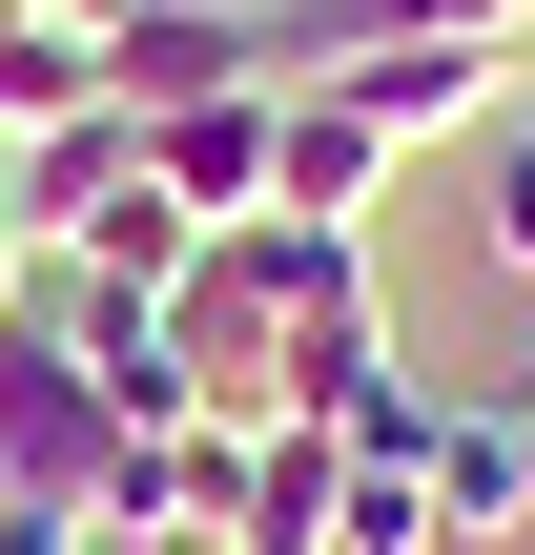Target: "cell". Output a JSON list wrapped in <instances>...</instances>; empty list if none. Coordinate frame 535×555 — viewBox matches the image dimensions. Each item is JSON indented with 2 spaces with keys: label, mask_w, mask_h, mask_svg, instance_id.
<instances>
[{
  "label": "cell",
  "mask_w": 535,
  "mask_h": 555,
  "mask_svg": "<svg viewBox=\"0 0 535 555\" xmlns=\"http://www.w3.org/2000/svg\"><path fill=\"white\" fill-rule=\"evenodd\" d=\"M165 391L206 433H289V412H371L392 391V288H371V227H206L186 288H165Z\"/></svg>",
  "instance_id": "obj_1"
},
{
  "label": "cell",
  "mask_w": 535,
  "mask_h": 555,
  "mask_svg": "<svg viewBox=\"0 0 535 555\" xmlns=\"http://www.w3.org/2000/svg\"><path fill=\"white\" fill-rule=\"evenodd\" d=\"M0 494H21V515H82V535L124 515V391H103L41 309L0 330Z\"/></svg>",
  "instance_id": "obj_2"
},
{
  "label": "cell",
  "mask_w": 535,
  "mask_h": 555,
  "mask_svg": "<svg viewBox=\"0 0 535 555\" xmlns=\"http://www.w3.org/2000/svg\"><path fill=\"white\" fill-rule=\"evenodd\" d=\"M351 433V515H330V555H454V494H433V433H454V391H371V412H330Z\"/></svg>",
  "instance_id": "obj_3"
},
{
  "label": "cell",
  "mask_w": 535,
  "mask_h": 555,
  "mask_svg": "<svg viewBox=\"0 0 535 555\" xmlns=\"http://www.w3.org/2000/svg\"><path fill=\"white\" fill-rule=\"evenodd\" d=\"M144 165H165V206H186V227H268V206H289V82L165 103V124H144Z\"/></svg>",
  "instance_id": "obj_4"
},
{
  "label": "cell",
  "mask_w": 535,
  "mask_h": 555,
  "mask_svg": "<svg viewBox=\"0 0 535 555\" xmlns=\"http://www.w3.org/2000/svg\"><path fill=\"white\" fill-rule=\"evenodd\" d=\"M103 82H124V124H165V103H227V82H289V62H268V0H124Z\"/></svg>",
  "instance_id": "obj_5"
},
{
  "label": "cell",
  "mask_w": 535,
  "mask_h": 555,
  "mask_svg": "<svg viewBox=\"0 0 535 555\" xmlns=\"http://www.w3.org/2000/svg\"><path fill=\"white\" fill-rule=\"evenodd\" d=\"M392 41H495V62H535V0H268V62L289 82L392 62Z\"/></svg>",
  "instance_id": "obj_6"
},
{
  "label": "cell",
  "mask_w": 535,
  "mask_h": 555,
  "mask_svg": "<svg viewBox=\"0 0 535 555\" xmlns=\"http://www.w3.org/2000/svg\"><path fill=\"white\" fill-rule=\"evenodd\" d=\"M330 515H351V433H330V412L247 433V515H227V555H330Z\"/></svg>",
  "instance_id": "obj_7"
},
{
  "label": "cell",
  "mask_w": 535,
  "mask_h": 555,
  "mask_svg": "<svg viewBox=\"0 0 535 555\" xmlns=\"http://www.w3.org/2000/svg\"><path fill=\"white\" fill-rule=\"evenodd\" d=\"M124 82H103V41L82 21H41V0H0V165L21 144H62V124H103Z\"/></svg>",
  "instance_id": "obj_8"
},
{
  "label": "cell",
  "mask_w": 535,
  "mask_h": 555,
  "mask_svg": "<svg viewBox=\"0 0 535 555\" xmlns=\"http://www.w3.org/2000/svg\"><path fill=\"white\" fill-rule=\"evenodd\" d=\"M124 515H165V535H227V515H247V433H206V412L124 433Z\"/></svg>",
  "instance_id": "obj_9"
},
{
  "label": "cell",
  "mask_w": 535,
  "mask_h": 555,
  "mask_svg": "<svg viewBox=\"0 0 535 555\" xmlns=\"http://www.w3.org/2000/svg\"><path fill=\"white\" fill-rule=\"evenodd\" d=\"M433 494H454V555L535 515V474H515V433H495V412H454V433H433Z\"/></svg>",
  "instance_id": "obj_10"
},
{
  "label": "cell",
  "mask_w": 535,
  "mask_h": 555,
  "mask_svg": "<svg viewBox=\"0 0 535 555\" xmlns=\"http://www.w3.org/2000/svg\"><path fill=\"white\" fill-rule=\"evenodd\" d=\"M474 268H515V288H535V103L495 124V165H474Z\"/></svg>",
  "instance_id": "obj_11"
},
{
  "label": "cell",
  "mask_w": 535,
  "mask_h": 555,
  "mask_svg": "<svg viewBox=\"0 0 535 555\" xmlns=\"http://www.w3.org/2000/svg\"><path fill=\"white\" fill-rule=\"evenodd\" d=\"M41 309V227H21V185H0V330Z\"/></svg>",
  "instance_id": "obj_12"
},
{
  "label": "cell",
  "mask_w": 535,
  "mask_h": 555,
  "mask_svg": "<svg viewBox=\"0 0 535 555\" xmlns=\"http://www.w3.org/2000/svg\"><path fill=\"white\" fill-rule=\"evenodd\" d=\"M82 555H227V535H165V515H103Z\"/></svg>",
  "instance_id": "obj_13"
},
{
  "label": "cell",
  "mask_w": 535,
  "mask_h": 555,
  "mask_svg": "<svg viewBox=\"0 0 535 555\" xmlns=\"http://www.w3.org/2000/svg\"><path fill=\"white\" fill-rule=\"evenodd\" d=\"M0 555H82V515H21V494H0Z\"/></svg>",
  "instance_id": "obj_14"
},
{
  "label": "cell",
  "mask_w": 535,
  "mask_h": 555,
  "mask_svg": "<svg viewBox=\"0 0 535 555\" xmlns=\"http://www.w3.org/2000/svg\"><path fill=\"white\" fill-rule=\"evenodd\" d=\"M495 433H515V474H535V371H515V391H495Z\"/></svg>",
  "instance_id": "obj_15"
}]
</instances>
